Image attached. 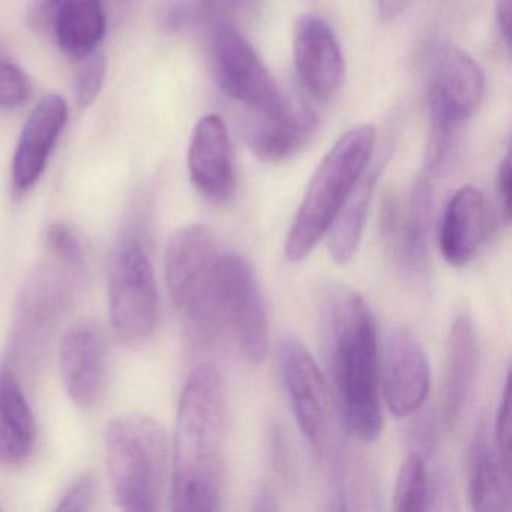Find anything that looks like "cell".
Here are the masks:
<instances>
[{
	"instance_id": "obj_1",
	"label": "cell",
	"mask_w": 512,
	"mask_h": 512,
	"mask_svg": "<svg viewBox=\"0 0 512 512\" xmlns=\"http://www.w3.org/2000/svg\"><path fill=\"white\" fill-rule=\"evenodd\" d=\"M322 313L344 427L355 439L373 442L383 428L379 338L373 311L355 290L338 286L326 293Z\"/></svg>"
},
{
	"instance_id": "obj_2",
	"label": "cell",
	"mask_w": 512,
	"mask_h": 512,
	"mask_svg": "<svg viewBox=\"0 0 512 512\" xmlns=\"http://www.w3.org/2000/svg\"><path fill=\"white\" fill-rule=\"evenodd\" d=\"M227 398L220 371L200 364L185 383L176 422L173 511H218L223 491Z\"/></svg>"
},
{
	"instance_id": "obj_3",
	"label": "cell",
	"mask_w": 512,
	"mask_h": 512,
	"mask_svg": "<svg viewBox=\"0 0 512 512\" xmlns=\"http://www.w3.org/2000/svg\"><path fill=\"white\" fill-rule=\"evenodd\" d=\"M376 137L373 125H359L329 149L314 172L287 233L284 253L289 262L307 259L328 235L338 212L370 164Z\"/></svg>"
},
{
	"instance_id": "obj_4",
	"label": "cell",
	"mask_w": 512,
	"mask_h": 512,
	"mask_svg": "<svg viewBox=\"0 0 512 512\" xmlns=\"http://www.w3.org/2000/svg\"><path fill=\"white\" fill-rule=\"evenodd\" d=\"M106 463L122 509H158L167 472V437L160 422L139 413L113 419L106 431Z\"/></svg>"
},
{
	"instance_id": "obj_5",
	"label": "cell",
	"mask_w": 512,
	"mask_h": 512,
	"mask_svg": "<svg viewBox=\"0 0 512 512\" xmlns=\"http://www.w3.org/2000/svg\"><path fill=\"white\" fill-rule=\"evenodd\" d=\"M85 263L46 250L23 287L14 319L13 361L34 364L59 322L73 305L82 284Z\"/></svg>"
},
{
	"instance_id": "obj_6",
	"label": "cell",
	"mask_w": 512,
	"mask_h": 512,
	"mask_svg": "<svg viewBox=\"0 0 512 512\" xmlns=\"http://www.w3.org/2000/svg\"><path fill=\"white\" fill-rule=\"evenodd\" d=\"M110 319L122 340L140 343L157 328L160 298L154 268L139 239L121 242L109 278Z\"/></svg>"
},
{
	"instance_id": "obj_7",
	"label": "cell",
	"mask_w": 512,
	"mask_h": 512,
	"mask_svg": "<svg viewBox=\"0 0 512 512\" xmlns=\"http://www.w3.org/2000/svg\"><path fill=\"white\" fill-rule=\"evenodd\" d=\"M212 55L218 85L233 100L262 116H277L289 107L256 50L226 20L215 25Z\"/></svg>"
},
{
	"instance_id": "obj_8",
	"label": "cell",
	"mask_w": 512,
	"mask_h": 512,
	"mask_svg": "<svg viewBox=\"0 0 512 512\" xmlns=\"http://www.w3.org/2000/svg\"><path fill=\"white\" fill-rule=\"evenodd\" d=\"M278 365L302 436L322 451L331 439L334 407L316 359L298 338L287 335L278 346Z\"/></svg>"
},
{
	"instance_id": "obj_9",
	"label": "cell",
	"mask_w": 512,
	"mask_h": 512,
	"mask_svg": "<svg viewBox=\"0 0 512 512\" xmlns=\"http://www.w3.org/2000/svg\"><path fill=\"white\" fill-rule=\"evenodd\" d=\"M218 281L227 331L248 361L262 362L269 347V316L253 266L241 254H221Z\"/></svg>"
},
{
	"instance_id": "obj_10",
	"label": "cell",
	"mask_w": 512,
	"mask_h": 512,
	"mask_svg": "<svg viewBox=\"0 0 512 512\" xmlns=\"http://www.w3.org/2000/svg\"><path fill=\"white\" fill-rule=\"evenodd\" d=\"M220 256L214 233L202 224L173 233L166 248V281L178 310H185L211 286Z\"/></svg>"
},
{
	"instance_id": "obj_11",
	"label": "cell",
	"mask_w": 512,
	"mask_h": 512,
	"mask_svg": "<svg viewBox=\"0 0 512 512\" xmlns=\"http://www.w3.org/2000/svg\"><path fill=\"white\" fill-rule=\"evenodd\" d=\"M383 395L397 418L415 415L430 394L427 353L412 331L397 328L386 340L382 370Z\"/></svg>"
},
{
	"instance_id": "obj_12",
	"label": "cell",
	"mask_w": 512,
	"mask_h": 512,
	"mask_svg": "<svg viewBox=\"0 0 512 512\" xmlns=\"http://www.w3.org/2000/svg\"><path fill=\"white\" fill-rule=\"evenodd\" d=\"M293 53L305 91L322 103L334 98L343 86L346 64L331 26L319 17H301L295 26Z\"/></svg>"
},
{
	"instance_id": "obj_13",
	"label": "cell",
	"mask_w": 512,
	"mask_h": 512,
	"mask_svg": "<svg viewBox=\"0 0 512 512\" xmlns=\"http://www.w3.org/2000/svg\"><path fill=\"white\" fill-rule=\"evenodd\" d=\"M32 20L76 61L97 52L106 37L103 0H40Z\"/></svg>"
},
{
	"instance_id": "obj_14",
	"label": "cell",
	"mask_w": 512,
	"mask_h": 512,
	"mask_svg": "<svg viewBox=\"0 0 512 512\" xmlns=\"http://www.w3.org/2000/svg\"><path fill=\"white\" fill-rule=\"evenodd\" d=\"M61 373L68 397L89 409L100 400L106 382V340L97 323H74L61 346Z\"/></svg>"
},
{
	"instance_id": "obj_15",
	"label": "cell",
	"mask_w": 512,
	"mask_h": 512,
	"mask_svg": "<svg viewBox=\"0 0 512 512\" xmlns=\"http://www.w3.org/2000/svg\"><path fill=\"white\" fill-rule=\"evenodd\" d=\"M188 169L197 190L212 202H227L235 193V161L223 119L208 115L197 122L188 151Z\"/></svg>"
},
{
	"instance_id": "obj_16",
	"label": "cell",
	"mask_w": 512,
	"mask_h": 512,
	"mask_svg": "<svg viewBox=\"0 0 512 512\" xmlns=\"http://www.w3.org/2000/svg\"><path fill=\"white\" fill-rule=\"evenodd\" d=\"M491 229L487 199L473 187H463L451 197L439 226V248L454 268L472 262Z\"/></svg>"
},
{
	"instance_id": "obj_17",
	"label": "cell",
	"mask_w": 512,
	"mask_h": 512,
	"mask_svg": "<svg viewBox=\"0 0 512 512\" xmlns=\"http://www.w3.org/2000/svg\"><path fill=\"white\" fill-rule=\"evenodd\" d=\"M68 109L58 95L44 98L29 116L13 161V185L16 193L31 190L43 175L53 146L58 142Z\"/></svg>"
},
{
	"instance_id": "obj_18",
	"label": "cell",
	"mask_w": 512,
	"mask_h": 512,
	"mask_svg": "<svg viewBox=\"0 0 512 512\" xmlns=\"http://www.w3.org/2000/svg\"><path fill=\"white\" fill-rule=\"evenodd\" d=\"M478 367V341L472 319L455 317L446 340L445 377L442 388V416L446 427L454 428L463 415Z\"/></svg>"
},
{
	"instance_id": "obj_19",
	"label": "cell",
	"mask_w": 512,
	"mask_h": 512,
	"mask_svg": "<svg viewBox=\"0 0 512 512\" xmlns=\"http://www.w3.org/2000/svg\"><path fill=\"white\" fill-rule=\"evenodd\" d=\"M485 79L481 67L455 46L439 53L431 83L430 98L460 121L475 115L484 97Z\"/></svg>"
},
{
	"instance_id": "obj_20",
	"label": "cell",
	"mask_w": 512,
	"mask_h": 512,
	"mask_svg": "<svg viewBox=\"0 0 512 512\" xmlns=\"http://www.w3.org/2000/svg\"><path fill=\"white\" fill-rule=\"evenodd\" d=\"M511 461L494 448L487 427L475 434L469 454V499L476 511H508L511 508Z\"/></svg>"
},
{
	"instance_id": "obj_21",
	"label": "cell",
	"mask_w": 512,
	"mask_h": 512,
	"mask_svg": "<svg viewBox=\"0 0 512 512\" xmlns=\"http://www.w3.org/2000/svg\"><path fill=\"white\" fill-rule=\"evenodd\" d=\"M319 124V116L313 110L287 107L280 115L263 116V121L248 134V145L257 160L281 163L313 140Z\"/></svg>"
},
{
	"instance_id": "obj_22",
	"label": "cell",
	"mask_w": 512,
	"mask_h": 512,
	"mask_svg": "<svg viewBox=\"0 0 512 512\" xmlns=\"http://www.w3.org/2000/svg\"><path fill=\"white\" fill-rule=\"evenodd\" d=\"M37 440L34 413L13 374H0V463L28 460Z\"/></svg>"
},
{
	"instance_id": "obj_23",
	"label": "cell",
	"mask_w": 512,
	"mask_h": 512,
	"mask_svg": "<svg viewBox=\"0 0 512 512\" xmlns=\"http://www.w3.org/2000/svg\"><path fill=\"white\" fill-rule=\"evenodd\" d=\"M434 193L430 181L419 179L413 187L409 208L403 212L392 238L397 242L401 265L413 275H425L430 260V232Z\"/></svg>"
},
{
	"instance_id": "obj_24",
	"label": "cell",
	"mask_w": 512,
	"mask_h": 512,
	"mask_svg": "<svg viewBox=\"0 0 512 512\" xmlns=\"http://www.w3.org/2000/svg\"><path fill=\"white\" fill-rule=\"evenodd\" d=\"M382 169L383 164L380 161L371 166L368 164L329 229V254L338 265H346L358 251L364 235L368 208Z\"/></svg>"
},
{
	"instance_id": "obj_25",
	"label": "cell",
	"mask_w": 512,
	"mask_h": 512,
	"mask_svg": "<svg viewBox=\"0 0 512 512\" xmlns=\"http://www.w3.org/2000/svg\"><path fill=\"white\" fill-rule=\"evenodd\" d=\"M430 139L425 152V169L430 176L445 175L457 157L463 121L430 98Z\"/></svg>"
},
{
	"instance_id": "obj_26",
	"label": "cell",
	"mask_w": 512,
	"mask_h": 512,
	"mask_svg": "<svg viewBox=\"0 0 512 512\" xmlns=\"http://www.w3.org/2000/svg\"><path fill=\"white\" fill-rule=\"evenodd\" d=\"M430 484L427 466L419 454H410L401 464L395 484L394 509L398 512H418L428 508Z\"/></svg>"
},
{
	"instance_id": "obj_27",
	"label": "cell",
	"mask_w": 512,
	"mask_h": 512,
	"mask_svg": "<svg viewBox=\"0 0 512 512\" xmlns=\"http://www.w3.org/2000/svg\"><path fill=\"white\" fill-rule=\"evenodd\" d=\"M106 58L100 50L77 61L76 98L82 109L94 104L106 80Z\"/></svg>"
},
{
	"instance_id": "obj_28",
	"label": "cell",
	"mask_w": 512,
	"mask_h": 512,
	"mask_svg": "<svg viewBox=\"0 0 512 512\" xmlns=\"http://www.w3.org/2000/svg\"><path fill=\"white\" fill-rule=\"evenodd\" d=\"M32 85L16 65L0 61V109H14L28 101Z\"/></svg>"
},
{
	"instance_id": "obj_29",
	"label": "cell",
	"mask_w": 512,
	"mask_h": 512,
	"mask_svg": "<svg viewBox=\"0 0 512 512\" xmlns=\"http://www.w3.org/2000/svg\"><path fill=\"white\" fill-rule=\"evenodd\" d=\"M494 448L503 460L511 461V389H509V376H506L497 409L496 421L493 430Z\"/></svg>"
},
{
	"instance_id": "obj_30",
	"label": "cell",
	"mask_w": 512,
	"mask_h": 512,
	"mask_svg": "<svg viewBox=\"0 0 512 512\" xmlns=\"http://www.w3.org/2000/svg\"><path fill=\"white\" fill-rule=\"evenodd\" d=\"M95 499V476L91 472L77 478L59 500L58 511H89Z\"/></svg>"
},
{
	"instance_id": "obj_31",
	"label": "cell",
	"mask_w": 512,
	"mask_h": 512,
	"mask_svg": "<svg viewBox=\"0 0 512 512\" xmlns=\"http://www.w3.org/2000/svg\"><path fill=\"white\" fill-rule=\"evenodd\" d=\"M497 203H499V217L503 223H509L511 217V154L506 152L500 161L496 181Z\"/></svg>"
},
{
	"instance_id": "obj_32",
	"label": "cell",
	"mask_w": 512,
	"mask_h": 512,
	"mask_svg": "<svg viewBox=\"0 0 512 512\" xmlns=\"http://www.w3.org/2000/svg\"><path fill=\"white\" fill-rule=\"evenodd\" d=\"M191 8L188 0H172V4L167 7L164 13V28L167 31H178L188 17H190Z\"/></svg>"
},
{
	"instance_id": "obj_33",
	"label": "cell",
	"mask_w": 512,
	"mask_h": 512,
	"mask_svg": "<svg viewBox=\"0 0 512 512\" xmlns=\"http://www.w3.org/2000/svg\"><path fill=\"white\" fill-rule=\"evenodd\" d=\"M494 11H496V23L500 37L505 41L506 47H509L511 44V0H496Z\"/></svg>"
},
{
	"instance_id": "obj_34",
	"label": "cell",
	"mask_w": 512,
	"mask_h": 512,
	"mask_svg": "<svg viewBox=\"0 0 512 512\" xmlns=\"http://www.w3.org/2000/svg\"><path fill=\"white\" fill-rule=\"evenodd\" d=\"M409 0H377L379 14L383 20H394L406 7Z\"/></svg>"
}]
</instances>
